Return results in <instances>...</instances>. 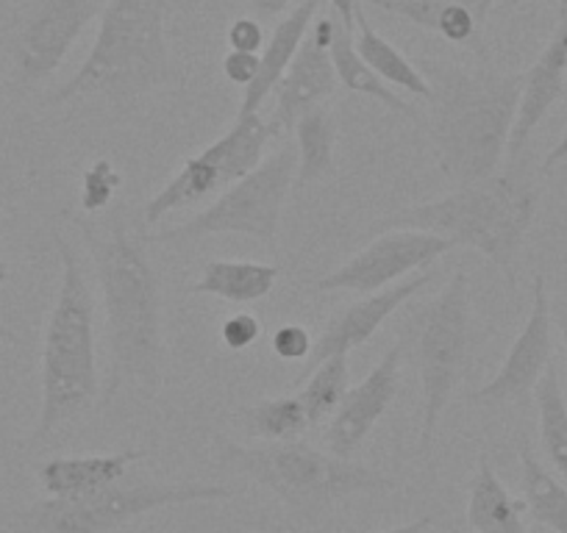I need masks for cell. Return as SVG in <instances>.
Here are the masks:
<instances>
[{
	"label": "cell",
	"mask_w": 567,
	"mask_h": 533,
	"mask_svg": "<svg viewBox=\"0 0 567 533\" xmlns=\"http://www.w3.org/2000/svg\"><path fill=\"white\" fill-rule=\"evenodd\" d=\"M86 244L95 259L97 286L109 328V367L103 406L117 397L125 384L154 395L162 380V295L154 264L140 239L114 222L106 233L84 228Z\"/></svg>",
	"instance_id": "cell-1"
},
{
	"label": "cell",
	"mask_w": 567,
	"mask_h": 533,
	"mask_svg": "<svg viewBox=\"0 0 567 533\" xmlns=\"http://www.w3.org/2000/svg\"><path fill=\"white\" fill-rule=\"evenodd\" d=\"M425 79L432 84L429 137L443 176L465 187L498 173L520 103L523 73L434 64Z\"/></svg>",
	"instance_id": "cell-2"
},
{
	"label": "cell",
	"mask_w": 567,
	"mask_h": 533,
	"mask_svg": "<svg viewBox=\"0 0 567 533\" xmlns=\"http://www.w3.org/2000/svg\"><path fill=\"white\" fill-rule=\"evenodd\" d=\"M537 206L539 192L534 181L512 165L506 173H493L476 184L456 187L440 200L381 217L375 231L409 228V231L437 233L462 248L478 250L512 284L517 253L537 217Z\"/></svg>",
	"instance_id": "cell-3"
},
{
	"label": "cell",
	"mask_w": 567,
	"mask_h": 533,
	"mask_svg": "<svg viewBox=\"0 0 567 533\" xmlns=\"http://www.w3.org/2000/svg\"><path fill=\"white\" fill-rule=\"evenodd\" d=\"M165 12L167 0H112L101 12L90 56L45 97L48 106L101 97L114 108H128L142 95L173 84Z\"/></svg>",
	"instance_id": "cell-4"
},
{
	"label": "cell",
	"mask_w": 567,
	"mask_h": 533,
	"mask_svg": "<svg viewBox=\"0 0 567 533\" xmlns=\"http://www.w3.org/2000/svg\"><path fill=\"white\" fill-rule=\"evenodd\" d=\"M53 242L62 264V279L42 342L40 420L25 445L45 442L59 428L86 415L101 389L95 353V301H92L90 281L73 244L59 233H53Z\"/></svg>",
	"instance_id": "cell-5"
},
{
	"label": "cell",
	"mask_w": 567,
	"mask_h": 533,
	"mask_svg": "<svg viewBox=\"0 0 567 533\" xmlns=\"http://www.w3.org/2000/svg\"><path fill=\"white\" fill-rule=\"evenodd\" d=\"M215 456L223 467L245 472L281 500V505L301 522H318L353 494L390 492L398 489L392 478L359 461L340 459L329 450H318L301 442H265L239 445L215 433Z\"/></svg>",
	"instance_id": "cell-6"
},
{
	"label": "cell",
	"mask_w": 567,
	"mask_h": 533,
	"mask_svg": "<svg viewBox=\"0 0 567 533\" xmlns=\"http://www.w3.org/2000/svg\"><path fill=\"white\" fill-rule=\"evenodd\" d=\"M231 498L237 492L217 483H114L81 498L40 500L18 511L9 527L12 533H112L151 511Z\"/></svg>",
	"instance_id": "cell-7"
},
{
	"label": "cell",
	"mask_w": 567,
	"mask_h": 533,
	"mask_svg": "<svg viewBox=\"0 0 567 533\" xmlns=\"http://www.w3.org/2000/svg\"><path fill=\"white\" fill-rule=\"evenodd\" d=\"M467 342H471L467 273L456 270L445 290L423 309L417 339H414V362L423 384V422L417 433L420 456L432 453L445 406L465 375Z\"/></svg>",
	"instance_id": "cell-8"
},
{
	"label": "cell",
	"mask_w": 567,
	"mask_h": 533,
	"mask_svg": "<svg viewBox=\"0 0 567 533\" xmlns=\"http://www.w3.org/2000/svg\"><path fill=\"white\" fill-rule=\"evenodd\" d=\"M296 150H276L254 173L223 189L215 203L198 211L193 220L148 233V242L189 244L195 239L215 237V233H243V237H254L272 248L278 226H281L284 200L296 187Z\"/></svg>",
	"instance_id": "cell-9"
},
{
	"label": "cell",
	"mask_w": 567,
	"mask_h": 533,
	"mask_svg": "<svg viewBox=\"0 0 567 533\" xmlns=\"http://www.w3.org/2000/svg\"><path fill=\"white\" fill-rule=\"evenodd\" d=\"M454 248L456 244L451 239L429 231H409V228L381 231L368 248H362L346 264L315 281L309 292H318V295H323V292L370 295V292L398 284L403 275L420 273L423 266H432L440 255Z\"/></svg>",
	"instance_id": "cell-10"
},
{
	"label": "cell",
	"mask_w": 567,
	"mask_h": 533,
	"mask_svg": "<svg viewBox=\"0 0 567 533\" xmlns=\"http://www.w3.org/2000/svg\"><path fill=\"white\" fill-rule=\"evenodd\" d=\"M106 9V0H40L20 25L14 67L23 84L51 79L86 25Z\"/></svg>",
	"instance_id": "cell-11"
},
{
	"label": "cell",
	"mask_w": 567,
	"mask_h": 533,
	"mask_svg": "<svg viewBox=\"0 0 567 533\" xmlns=\"http://www.w3.org/2000/svg\"><path fill=\"white\" fill-rule=\"evenodd\" d=\"M554 317H550V295L543 275H534L532 312L517 339L512 342L498 373L484 386L473 389L467 400L476 406H509L520 404L537 389L539 378L554 362Z\"/></svg>",
	"instance_id": "cell-12"
},
{
	"label": "cell",
	"mask_w": 567,
	"mask_h": 533,
	"mask_svg": "<svg viewBox=\"0 0 567 533\" xmlns=\"http://www.w3.org/2000/svg\"><path fill=\"white\" fill-rule=\"evenodd\" d=\"M334 18L315 20L298 48L296 59L287 67L276 86V108H272V128L276 134L296 128L298 119L312 108L323 106L331 97L337 81L334 62H331V36H334Z\"/></svg>",
	"instance_id": "cell-13"
},
{
	"label": "cell",
	"mask_w": 567,
	"mask_h": 533,
	"mask_svg": "<svg viewBox=\"0 0 567 533\" xmlns=\"http://www.w3.org/2000/svg\"><path fill=\"white\" fill-rule=\"evenodd\" d=\"M401 356L403 347L392 345L381 356L368 373V378L359 380L357 386L346 391L342 404L331 415L329 428H326V442H329V453L340 456V459H351L368 433L373 431L375 422L386 415L398 395V384H401Z\"/></svg>",
	"instance_id": "cell-14"
},
{
	"label": "cell",
	"mask_w": 567,
	"mask_h": 533,
	"mask_svg": "<svg viewBox=\"0 0 567 533\" xmlns=\"http://www.w3.org/2000/svg\"><path fill=\"white\" fill-rule=\"evenodd\" d=\"M434 273H417L406 281H398V284L386 286V290L370 292L362 301L351 303V306L342 309L340 314L331 317V323L326 325L323 334L318 336L312 347V356L307 358V367H303V375L312 373L318 364H323L326 358L342 356V353L357 351L359 345L370 339L409 297L417 295L420 290L432 284Z\"/></svg>",
	"instance_id": "cell-15"
},
{
	"label": "cell",
	"mask_w": 567,
	"mask_h": 533,
	"mask_svg": "<svg viewBox=\"0 0 567 533\" xmlns=\"http://www.w3.org/2000/svg\"><path fill=\"white\" fill-rule=\"evenodd\" d=\"M567 84V9H559V25H556L554 36L537 62L523 73L520 86V103H517L515 125H512L509 145H506V159L520 161L523 150H526L528 139L543 123L545 114L554 108V103L565 95Z\"/></svg>",
	"instance_id": "cell-16"
},
{
	"label": "cell",
	"mask_w": 567,
	"mask_h": 533,
	"mask_svg": "<svg viewBox=\"0 0 567 533\" xmlns=\"http://www.w3.org/2000/svg\"><path fill=\"white\" fill-rule=\"evenodd\" d=\"M370 7L423 31H434L449 45H482L498 0H370Z\"/></svg>",
	"instance_id": "cell-17"
},
{
	"label": "cell",
	"mask_w": 567,
	"mask_h": 533,
	"mask_svg": "<svg viewBox=\"0 0 567 533\" xmlns=\"http://www.w3.org/2000/svg\"><path fill=\"white\" fill-rule=\"evenodd\" d=\"M148 459V450H120L109 456H59L37 467V481L48 498H81L125 478L131 464Z\"/></svg>",
	"instance_id": "cell-18"
},
{
	"label": "cell",
	"mask_w": 567,
	"mask_h": 533,
	"mask_svg": "<svg viewBox=\"0 0 567 533\" xmlns=\"http://www.w3.org/2000/svg\"><path fill=\"white\" fill-rule=\"evenodd\" d=\"M320 9V0H301L281 23H276L270 40L265 42V51L259 53V75L248 90H243V103H239V114L261 112V103L270 92H276L278 81L287 73V67L296 59L298 48H301L303 36H307L309 25L315 23V14Z\"/></svg>",
	"instance_id": "cell-19"
},
{
	"label": "cell",
	"mask_w": 567,
	"mask_h": 533,
	"mask_svg": "<svg viewBox=\"0 0 567 533\" xmlns=\"http://www.w3.org/2000/svg\"><path fill=\"white\" fill-rule=\"evenodd\" d=\"M523 514L526 503L512 498L489 456L482 450L467 498V525L476 533H528Z\"/></svg>",
	"instance_id": "cell-20"
},
{
	"label": "cell",
	"mask_w": 567,
	"mask_h": 533,
	"mask_svg": "<svg viewBox=\"0 0 567 533\" xmlns=\"http://www.w3.org/2000/svg\"><path fill=\"white\" fill-rule=\"evenodd\" d=\"M281 279V266L261 261L212 259L200 270V279L189 286V295H212L228 303H254L272 292Z\"/></svg>",
	"instance_id": "cell-21"
},
{
	"label": "cell",
	"mask_w": 567,
	"mask_h": 533,
	"mask_svg": "<svg viewBox=\"0 0 567 533\" xmlns=\"http://www.w3.org/2000/svg\"><path fill=\"white\" fill-rule=\"evenodd\" d=\"M220 189H226V184H223L215 159L206 150H200L198 156H189L182 165V170L145 203L142 222L145 226H159L167 215L204 203V200L215 198Z\"/></svg>",
	"instance_id": "cell-22"
},
{
	"label": "cell",
	"mask_w": 567,
	"mask_h": 533,
	"mask_svg": "<svg viewBox=\"0 0 567 533\" xmlns=\"http://www.w3.org/2000/svg\"><path fill=\"white\" fill-rule=\"evenodd\" d=\"M272 137H278L276 128H272L270 119L261 117L259 112L250 114H237L231 128L223 134L220 139L206 148V154L215 159L217 170H220L223 184L231 187L234 181L245 178L248 173H254L261 165V156H265L267 143Z\"/></svg>",
	"instance_id": "cell-23"
},
{
	"label": "cell",
	"mask_w": 567,
	"mask_h": 533,
	"mask_svg": "<svg viewBox=\"0 0 567 533\" xmlns=\"http://www.w3.org/2000/svg\"><path fill=\"white\" fill-rule=\"evenodd\" d=\"M353 40H357L359 56L368 62V67L373 70L381 81H386V84L398 86V90L403 92H412V95L417 97H425V101H432V84H429L423 70L414 67L392 42H386L384 36L373 29V23H370L368 14H364L362 3H359L357 9V31H353Z\"/></svg>",
	"instance_id": "cell-24"
},
{
	"label": "cell",
	"mask_w": 567,
	"mask_h": 533,
	"mask_svg": "<svg viewBox=\"0 0 567 533\" xmlns=\"http://www.w3.org/2000/svg\"><path fill=\"white\" fill-rule=\"evenodd\" d=\"M331 62H334L337 81H340L348 92L370 97V101L381 103V106L401 114V117L417 119V112H414L412 103H406L401 95H395V90L368 67V62H364L357 51L353 31L342 29L340 23L334 25V36H331Z\"/></svg>",
	"instance_id": "cell-25"
},
{
	"label": "cell",
	"mask_w": 567,
	"mask_h": 533,
	"mask_svg": "<svg viewBox=\"0 0 567 533\" xmlns=\"http://www.w3.org/2000/svg\"><path fill=\"white\" fill-rule=\"evenodd\" d=\"M520 489L528 516L554 533H567V483L559 481L528 445H520Z\"/></svg>",
	"instance_id": "cell-26"
},
{
	"label": "cell",
	"mask_w": 567,
	"mask_h": 533,
	"mask_svg": "<svg viewBox=\"0 0 567 533\" xmlns=\"http://www.w3.org/2000/svg\"><path fill=\"white\" fill-rule=\"evenodd\" d=\"M298 139V167H296V187H312L334 173V143H337V123L331 108L318 106L303 114L296 123Z\"/></svg>",
	"instance_id": "cell-27"
},
{
	"label": "cell",
	"mask_w": 567,
	"mask_h": 533,
	"mask_svg": "<svg viewBox=\"0 0 567 533\" xmlns=\"http://www.w3.org/2000/svg\"><path fill=\"white\" fill-rule=\"evenodd\" d=\"M239 422L245 433L259 442H296L312 428L298 395L265 397L239 411Z\"/></svg>",
	"instance_id": "cell-28"
},
{
	"label": "cell",
	"mask_w": 567,
	"mask_h": 533,
	"mask_svg": "<svg viewBox=\"0 0 567 533\" xmlns=\"http://www.w3.org/2000/svg\"><path fill=\"white\" fill-rule=\"evenodd\" d=\"M537 420H539V442H543L545 459L567 483V397L559 384V369L550 362L545 375L539 378L537 389Z\"/></svg>",
	"instance_id": "cell-29"
},
{
	"label": "cell",
	"mask_w": 567,
	"mask_h": 533,
	"mask_svg": "<svg viewBox=\"0 0 567 533\" xmlns=\"http://www.w3.org/2000/svg\"><path fill=\"white\" fill-rule=\"evenodd\" d=\"M301 378L303 386L298 397H301L303 409H307L309 422L320 426V422L334 415L346 391L351 389V362H348V353L326 358L323 364H318L312 373L301 375Z\"/></svg>",
	"instance_id": "cell-30"
},
{
	"label": "cell",
	"mask_w": 567,
	"mask_h": 533,
	"mask_svg": "<svg viewBox=\"0 0 567 533\" xmlns=\"http://www.w3.org/2000/svg\"><path fill=\"white\" fill-rule=\"evenodd\" d=\"M120 184V176L112 170L109 161H97L84 173V184H81V203L84 211H97L112 200L114 187Z\"/></svg>",
	"instance_id": "cell-31"
},
{
	"label": "cell",
	"mask_w": 567,
	"mask_h": 533,
	"mask_svg": "<svg viewBox=\"0 0 567 533\" xmlns=\"http://www.w3.org/2000/svg\"><path fill=\"white\" fill-rule=\"evenodd\" d=\"M270 347L278 358H284V362H303V358L312 356L315 342L303 325H281V328L272 334Z\"/></svg>",
	"instance_id": "cell-32"
},
{
	"label": "cell",
	"mask_w": 567,
	"mask_h": 533,
	"mask_svg": "<svg viewBox=\"0 0 567 533\" xmlns=\"http://www.w3.org/2000/svg\"><path fill=\"white\" fill-rule=\"evenodd\" d=\"M220 336L223 342H226L228 351H248V347L261 336V323L254 314H234V317H228L226 323H223Z\"/></svg>",
	"instance_id": "cell-33"
},
{
	"label": "cell",
	"mask_w": 567,
	"mask_h": 533,
	"mask_svg": "<svg viewBox=\"0 0 567 533\" xmlns=\"http://www.w3.org/2000/svg\"><path fill=\"white\" fill-rule=\"evenodd\" d=\"M228 45H231V51L259 53L261 48H265V29H261V20L256 18L234 20L231 29H228Z\"/></svg>",
	"instance_id": "cell-34"
},
{
	"label": "cell",
	"mask_w": 567,
	"mask_h": 533,
	"mask_svg": "<svg viewBox=\"0 0 567 533\" xmlns=\"http://www.w3.org/2000/svg\"><path fill=\"white\" fill-rule=\"evenodd\" d=\"M223 73L231 84L248 90L250 84L259 75V53H245V51H228V56L223 59Z\"/></svg>",
	"instance_id": "cell-35"
},
{
	"label": "cell",
	"mask_w": 567,
	"mask_h": 533,
	"mask_svg": "<svg viewBox=\"0 0 567 533\" xmlns=\"http://www.w3.org/2000/svg\"><path fill=\"white\" fill-rule=\"evenodd\" d=\"M362 0H329L331 18L348 31H357V9Z\"/></svg>",
	"instance_id": "cell-36"
},
{
	"label": "cell",
	"mask_w": 567,
	"mask_h": 533,
	"mask_svg": "<svg viewBox=\"0 0 567 533\" xmlns=\"http://www.w3.org/2000/svg\"><path fill=\"white\" fill-rule=\"evenodd\" d=\"M245 3H248V9L254 12V18L265 23V20L281 18L284 9L290 7L292 0H245Z\"/></svg>",
	"instance_id": "cell-37"
},
{
	"label": "cell",
	"mask_w": 567,
	"mask_h": 533,
	"mask_svg": "<svg viewBox=\"0 0 567 533\" xmlns=\"http://www.w3.org/2000/svg\"><path fill=\"white\" fill-rule=\"evenodd\" d=\"M561 161H567V128H565V134L559 137V143L548 150V156L543 159V165H539V176H548V173H554Z\"/></svg>",
	"instance_id": "cell-38"
},
{
	"label": "cell",
	"mask_w": 567,
	"mask_h": 533,
	"mask_svg": "<svg viewBox=\"0 0 567 533\" xmlns=\"http://www.w3.org/2000/svg\"><path fill=\"white\" fill-rule=\"evenodd\" d=\"M550 317H554L556 328H559L561 342H565V356H567V297H556V301H550Z\"/></svg>",
	"instance_id": "cell-39"
},
{
	"label": "cell",
	"mask_w": 567,
	"mask_h": 533,
	"mask_svg": "<svg viewBox=\"0 0 567 533\" xmlns=\"http://www.w3.org/2000/svg\"><path fill=\"white\" fill-rule=\"evenodd\" d=\"M432 516H420V520L414 522H406V525H398V527H390V531H381V533H429V527H432Z\"/></svg>",
	"instance_id": "cell-40"
},
{
	"label": "cell",
	"mask_w": 567,
	"mask_h": 533,
	"mask_svg": "<svg viewBox=\"0 0 567 533\" xmlns=\"http://www.w3.org/2000/svg\"><path fill=\"white\" fill-rule=\"evenodd\" d=\"M0 342H7V345H20V336L14 334L3 320H0Z\"/></svg>",
	"instance_id": "cell-41"
},
{
	"label": "cell",
	"mask_w": 567,
	"mask_h": 533,
	"mask_svg": "<svg viewBox=\"0 0 567 533\" xmlns=\"http://www.w3.org/2000/svg\"><path fill=\"white\" fill-rule=\"evenodd\" d=\"M7 281H9V264L7 259L0 255V284H7Z\"/></svg>",
	"instance_id": "cell-42"
},
{
	"label": "cell",
	"mask_w": 567,
	"mask_h": 533,
	"mask_svg": "<svg viewBox=\"0 0 567 533\" xmlns=\"http://www.w3.org/2000/svg\"><path fill=\"white\" fill-rule=\"evenodd\" d=\"M523 3H528V0H509V7H523ZM559 9H567V0H559Z\"/></svg>",
	"instance_id": "cell-43"
},
{
	"label": "cell",
	"mask_w": 567,
	"mask_h": 533,
	"mask_svg": "<svg viewBox=\"0 0 567 533\" xmlns=\"http://www.w3.org/2000/svg\"><path fill=\"white\" fill-rule=\"evenodd\" d=\"M561 97H565V103H567V84H565V95H561Z\"/></svg>",
	"instance_id": "cell-44"
}]
</instances>
